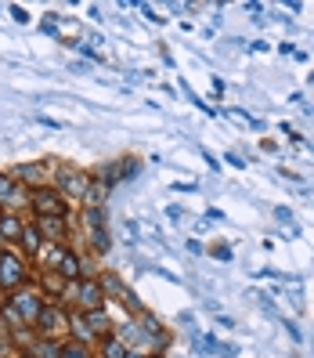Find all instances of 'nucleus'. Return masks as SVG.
<instances>
[{
  "label": "nucleus",
  "instance_id": "nucleus-1",
  "mask_svg": "<svg viewBox=\"0 0 314 358\" xmlns=\"http://www.w3.org/2000/svg\"><path fill=\"white\" fill-rule=\"evenodd\" d=\"M33 261L22 257L15 246H8L4 254H0V297H11V293L33 286Z\"/></svg>",
  "mask_w": 314,
  "mask_h": 358
},
{
  "label": "nucleus",
  "instance_id": "nucleus-2",
  "mask_svg": "<svg viewBox=\"0 0 314 358\" xmlns=\"http://www.w3.org/2000/svg\"><path fill=\"white\" fill-rule=\"evenodd\" d=\"M91 171H83V166H73V163H54V178H51V188H58L61 199L66 203H83L91 192Z\"/></svg>",
  "mask_w": 314,
  "mask_h": 358
},
{
  "label": "nucleus",
  "instance_id": "nucleus-3",
  "mask_svg": "<svg viewBox=\"0 0 314 358\" xmlns=\"http://www.w3.org/2000/svg\"><path fill=\"white\" fill-rule=\"evenodd\" d=\"M98 282H101V289H105V297L123 304V311H127V319H137V315L144 311L141 297H137V293H134L127 282H123V275H116V271H109V268H101V271H98Z\"/></svg>",
  "mask_w": 314,
  "mask_h": 358
},
{
  "label": "nucleus",
  "instance_id": "nucleus-4",
  "mask_svg": "<svg viewBox=\"0 0 314 358\" xmlns=\"http://www.w3.org/2000/svg\"><path fill=\"white\" fill-rule=\"evenodd\" d=\"M33 329L40 341H58V344L69 341V308H61L58 301H47Z\"/></svg>",
  "mask_w": 314,
  "mask_h": 358
},
{
  "label": "nucleus",
  "instance_id": "nucleus-5",
  "mask_svg": "<svg viewBox=\"0 0 314 358\" xmlns=\"http://www.w3.org/2000/svg\"><path fill=\"white\" fill-rule=\"evenodd\" d=\"M73 210L69 203L61 199L58 188L44 185V188H33L29 192V217H69Z\"/></svg>",
  "mask_w": 314,
  "mask_h": 358
},
{
  "label": "nucleus",
  "instance_id": "nucleus-6",
  "mask_svg": "<svg viewBox=\"0 0 314 358\" xmlns=\"http://www.w3.org/2000/svg\"><path fill=\"white\" fill-rule=\"evenodd\" d=\"M4 301L11 304V311L18 315V322H22V326H36L40 311H44V304H47V297H44L36 286L18 289V293H11V297H4Z\"/></svg>",
  "mask_w": 314,
  "mask_h": 358
},
{
  "label": "nucleus",
  "instance_id": "nucleus-7",
  "mask_svg": "<svg viewBox=\"0 0 314 358\" xmlns=\"http://www.w3.org/2000/svg\"><path fill=\"white\" fill-rule=\"evenodd\" d=\"M0 206L4 214H29V188L18 185L11 171H0Z\"/></svg>",
  "mask_w": 314,
  "mask_h": 358
},
{
  "label": "nucleus",
  "instance_id": "nucleus-8",
  "mask_svg": "<svg viewBox=\"0 0 314 358\" xmlns=\"http://www.w3.org/2000/svg\"><path fill=\"white\" fill-rule=\"evenodd\" d=\"M11 178H15L18 185H26L29 192H33V188L51 185V178H54V163H51V159H29V163H18L15 171H11Z\"/></svg>",
  "mask_w": 314,
  "mask_h": 358
},
{
  "label": "nucleus",
  "instance_id": "nucleus-9",
  "mask_svg": "<svg viewBox=\"0 0 314 358\" xmlns=\"http://www.w3.org/2000/svg\"><path fill=\"white\" fill-rule=\"evenodd\" d=\"M44 243H73V214L69 217H33Z\"/></svg>",
  "mask_w": 314,
  "mask_h": 358
},
{
  "label": "nucleus",
  "instance_id": "nucleus-10",
  "mask_svg": "<svg viewBox=\"0 0 314 358\" xmlns=\"http://www.w3.org/2000/svg\"><path fill=\"white\" fill-rule=\"evenodd\" d=\"M109 308V297L98 279H80V289H76V308L73 311H101Z\"/></svg>",
  "mask_w": 314,
  "mask_h": 358
},
{
  "label": "nucleus",
  "instance_id": "nucleus-11",
  "mask_svg": "<svg viewBox=\"0 0 314 358\" xmlns=\"http://www.w3.org/2000/svg\"><path fill=\"white\" fill-rule=\"evenodd\" d=\"M83 322H87V333H91L94 348H98V341H105V336H112V329H116V322H112L109 308H101V311H83Z\"/></svg>",
  "mask_w": 314,
  "mask_h": 358
},
{
  "label": "nucleus",
  "instance_id": "nucleus-12",
  "mask_svg": "<svg viewBox=\"0 0 314 358\" xmlns=\"http://www.w3.org/2000/svg\"><path fill=\"white\" fill-rule=\"evenodd\" d=\"M33 217L29 214H4L0 217V243L4 246H18V239H22V231Z\"/></svg>",
  "mask_w": 314,
  "mask_h": 358
},
{
  "label": "nucleus",
  "instance_id": "nucleus-13",
  "mask_svg": "<svg viewBox=\"0 0 314 358\" xmlns=\"http://www.w3.org/2000/svg\"><path fill=\"white\" fill-rule=\"evenodd\" d=\"M33 286H36L40 293H44L47 301H58V297H61V289H66L69 282L61 279L58 271H36V275H33Z\"/></svg>",
  "mask_w": 314,
  "mask_h": 358
},
{
  "label": "nucleus",
  "instance_id": "nucleus-14",
  "mask_svg": "<svg viewBox=\"0 0 314 358\" xmlns=\"http://www.w3.org/2000/svg\"><path fill=\"white\" fill-rule=\"evenodd\" d=\"M44 236H40V231H36V224L29 221L26 224V231H22V239H18V254H22V257H29V261H36L40 254H44Z\"/></svg>",
  "mask_w": 314,
  "mask_h": 358
},
{
  "label": "nucleus",
  "instance_id": "nucleus-15",
  "mask_svg": "<svg viewBox=\"0 0 314 358\" xmlns=\"http://www.w3.org/2000/svg\"><path fill=\"white\" fill-rule=\"evenodd\" d=\"M58 275L66 279V282H80L83 279V257H80V250H66V257H61V264H58Z\"/></svg>",
  "mask_w": 314,
  "mask_h": 358
},
{
  "label": "nucleus",
  "instance_id": "nucleus-16",
  "mask_svg": "<svg viewBox=\"0 0 314 358\" xmlns=\"http://www.w3.org/2000/svg\"><path fill=\"white\" fill-rule=\"evenodd\" d=\"M87 254L91 257H105V254H109V250H112V231L109 228H94V231H87Z\"/></svg>",
  "mask_w": 314,
  "mask_h": 358
},
{
  "label": "nucleus",
  "instance_id": "nucleus-17",
  "mask_svg": "<svg viewBox=\"0 0 314 358\" xmlns=\"http://www.w3.org/2000/svg\"><path fill=\"white\" fill-rule=\"evenodd\" d=\"M94 355H98V358H127V355H130V348L123 344L119 336H105V341H98Z\"/></svg>",
  "mask_w": 314,
  "mask_h": 358
},
{
  "label": "nucleus",
  "instance_id": "nucleus-18",
  "mask_svg": "<svg viewBox=\"0 0 314 358\" xmlns=\"http://www.w3.org/2000/svg\"><path fill=\"white\" fill-rule=\"evenodd\" d=\"M8 341H11V351H29L36 344V329L33 326H22V329L8 333Z\"/></svg>",
  "mask_w": 314,
  "mask_h": 358
},
{
  "label": "nucleus",
  "instance_id": "nucleus-19",
  "mask_svg": "<svg viewBox=\"0 0 314 358\" xmlns=\"http://www.w3.org/2000/svg\"><path fill=\"white\" fill-rule=\"evenodd\" d=\"M83 228L94 231V228H109V221H105V206H83V214H80Z\"/></svg>",
  "mask_w": 314,
  "mask_h": 358
},
{
  "label": "nucleus",
  "instance_id": "nucleus-20",
  "mask_svg": "<svg viewBox=\"0 0 314 358\" xmlns=\"http://www.w3.org/2000/svg\"><path fill=\"white\" fill-rule=\"evenodd\" d=\"M58 358H98L91 344H80V341H61V355Z\"/></svg>",
  "mask_w": 314,
  "mask_h": 358
},
{
  "label": "nucleus",
  "instance_id": "nucleus-21",
  "mask_svg": "<svg viewBox=\"0 0 314 358\" xmlns=\"http://www.w3.org/2000/svg\"><path fill=\"white\" fill-rule=\"evenodd\" d=\"M29 355L33 358H58L61 355V344L58 341H40V336H36V344L29 348Z\"/></svg>",
  "mask_w": 314,
  "mask_h": 358
},
{
  "label": "nucleus",
  "instance_id": "nucleus-22",
  "mask_svg": "<svg viewBox=\"0 0 314 358\" xmlns=\"http://www.w3.org/2000/svg\"><path fill=\"white\" fill-rule=\"evenodd\" d=\"M285 301L292 304V311H304V308H307V304H304V289H300V282L285 286Z\"/></svg>",
  "mask_w": 314,
  "mask_h": 358
},
{
  "label": "nucleus",
  "instance_id": "nucleus-23",
  "mask_svg": "<svg viewBox=\"0 0 314 358\" xmlns=\"http://www.w3.org/2000/svg\"><path fill=\"white\" fill-rule=\"evenodd\" d=\"M137 174H141V163H137V159H130V156L119 159V178H123V181H130V178H137Z\"/></svg>",
  "mask_w": 314,
  "mask_h": 358
},
{
  "label": "nucleus",
  "instance_id": "nucleus-24",
  "mask_svg": "<svg viewBox=\"0 0 314 358\" xmlns=\"http://www.w3.org/2000/svg\"><path fill=\"white\" fill-rule=\"evenodd\" d=\"M209 257H217V261H232L235 254H232V250H227V246L220 243V246H214V250H209Z\"/></svg>",
  "mask_w": 314,
  "mask_h": 358
},
{
  "label": "nucleus",
  "instance_id": "nucleus-25",
  "mask_svg": "<svg viewBox=\"0 0 314 358\" xmlns=\"http://www.w3.org/2000/svg\"><path fill=\"white\" fill-rule=\"evenodd\" d=\"M282 326L289 329V336H292V344H300V341H304V333H300V326H297V322H289V319H282Z\"/></svg>",
  "mask_w": 314,
  "mask_h": 358
},
{
  "label": "nucleus",
  "instance_id": "nucleus-26",
  "mask_svg": "<svg viewBox=\"0 0 314 358\" xmlns=\"http://www.w3.org/2000/svg\"><path fill=\"white\" fill-rule=\"evenodd\" d=\"M184 246H188V254H192V257H199V254H206V246H202L199 239H188Z\"/></svg>",
  "mask_w": 314,
  "mask_h": 358
},
{
  "label": "nucleus",
  "instance_id": "nucleus-27",
  "mask_svg": "<svg viewBox=\"0 0 314 358\" xmlns=\"http://www.w3.org/2000/svg\"><path fill=\"white\" fill-rule=\"evenodd\" d=\"M11 18H15V22H22V26L29 22V15H26V8H18V4L11 8Z\"/></svg>",
  "mask_w": 314,
  "mask_h": 358
},
{
  "label": "nucleus",
  "instance_id": "nucleus-28",
  "mask_svg": "<svg viewBox=\"0 0 314 358\" xmlns=\"http://www.w3.org/2000/svg\"><path fill=\"white\" fill-rule=\"evenodd\" d=\"M4 351H11V341H8V329L0 326V355H4Z\"/></svg>",
  "mask_w": 314,
  "mask_h": 358
},
{
  "label": "nucleus",
  "instance_id": "nucleus-29",
  "mask_svg": "<svg viewBox=\"0 0 314 358\" xmlns=\"http://www.w3.org/2000/svg\"><path fill=\"white\" fill-rule=\"evenodd\" d=\"M166 217H170V224H177L184 214H181V206H170V210H166Z\"/></svg>",
  "mask_w": 314,
  "mask_h": 358
},
{
  "label": "nucleus",
  "instance_id": "nucleus-30",
  "mask_svg": "<svg viewBox=\"0 0 314 358\" xmlns=\"http://www.w3.org/2000/svg\"><path fill=\"white\" fill-rule=\"evenodd\" d=\"M8 358H33L29 351H8Z\"/></svg>",
  "mask_w": 314,
  "mask_h": 358
},
{
  "label": "nucleus",
  "instance_id": "nucleus-31",
  "mask_svg": "<svg viewBox=\"0 0 314 358\" xmlns=\"http://www.w3.org/2000/svg\"><path fill=\"white\" fill-rule=\"evenodd\" d=\"M149 358H166V355H149Z\"/></svg>",
  "mask_w": 314,
  "mask_h": 358
},
{
  "label": "nucleus",
  "instance_id": "nucleus-32",
  "mask_svg": "<svg viewBox=\"0 0 314 358\" xmlns=\"http://www.w3.org/2000/svg\"><path fill=\"white\" fill-rule=\"evenodd\" d=\"M0 217H4V206H0Z\"/></svg>",
  "mask_w": 314,
  "mask_h": 358
},
{
  "label": "nucleus",
  "instance_id": "nucleus-33",
  "mask_svg": "<svg viewBox=\"0 0 314 358\" xmlns=\"http://www.w3.org/2000/svg\"><path fill=\"white\" fill-rule=\"evenodd\" d=\"M0 358H8V351H4V355H0Z\"/></svg>",
  "mask_w": 314,
  "mask_h": 358
}]
</instances>
